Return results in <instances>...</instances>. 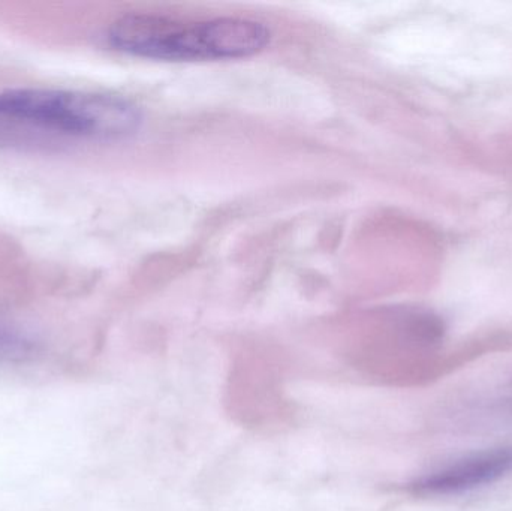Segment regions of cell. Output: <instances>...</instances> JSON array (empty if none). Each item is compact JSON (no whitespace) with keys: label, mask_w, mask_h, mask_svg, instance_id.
<instances>
[{"label":"cell","mask_w":512,"mask_h":511,"mask_svg":"<svg viewBox=\"0 0 512 511\" xmlns=\"http://www.w3.org/2000/svg\"><path fill=\"white\" fill-rule=\"evenodd\" d=\"M270 29L248 18L173 20L149 14L123 15L111 24L108 41L117 50L149 59H240L254 56L270 44Z\"/></svg>","instance_id":"1"},{"label":"cell","mask_w":512,"mask_h":511,"mask_svg":"<svg viewBox=\"0 0 512 511\" xmlns=\"http://www.w3.org/2000/svg\"><path fill=\"white\" fill-rule=\"evenodd\" d=\"M0 117L84 138H122L137 131L140 113L119 96L54 89L0 93Z\"/></svg>","instance_id":"2"},{"label":"cell","mask_w":512,"mask_h":511,"mask_svg":"<svg viewBox=\"0 0 512 511\" xmlns=\"http://www.w3.org/2000/svg\"><path fill=\"white\" fill-rule=\"evenodd\" d=\"M512 473V446L489 450L454 462L415 483L427 495H453L489 485Z\"/></svg>","instance_id":"3"},{"label":"cell","mask_w":512,"mask_h":511,"mask_svg":"<svg viewBox=\"0 0 512 511\" xmlns=\"http://www.w3.org/2000/svg\"><path fill=\"white\" fill-rule=\"evenodd\" d=\"M39 344L23 330L0 321V362L26 363L35 359Z\"/></svg>","instance_id":"4"}]
</instances>
